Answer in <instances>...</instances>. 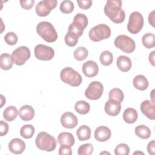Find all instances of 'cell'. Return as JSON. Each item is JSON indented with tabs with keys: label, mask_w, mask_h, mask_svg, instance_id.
Returning a JSON list of instances; mask_svg holds the SVG:
<instances>
[{
	"label": "cell",
	"mask_w": 155,
	"mask_h": 155,
	"mask_svg": "<svg viewBox=\"0 0 155 155\" xmlns=\"http://www.w3.org/2000/svg\"><path fill=\"white\" fill-rule=\"evenodd\" d=\"M57 141L59 144L67 145L70 147L74 145L75 140L73 134L68 132H62L61 133L57 138Z\"/></svg>",
	"instance_id": "21"
},
{
	"label": "cell",
	"mask_w": 155,
	"mask_h": 155,
	"mask_svg": "<svg viewBox=\"0 0 155 155\" xmlns=\"http://www.w3.org/2000/svg\"><path fill=\"white\" fill-rule=\"evenodd\" d=\"M60 78L63 82L72 87H78L82 82L81 74L71 67L64 68L60 73Z\"/></svg>",
	"instance_id": "4"
},
{
	"label": "cell",
	"mask_w": 155,
	"mask_h": 155,
	"mask_svg": "<svg viewBox=\"0 0 155 155\" xmlns=\"http://www.w3.org/2000/svg\"><path fill=\"white\" fill-rule=\"evenodd\" d=\"M77 3L81 8L87 10L90 8L92 5V1L91 0H77Z\"/></svg>",
	"instance_id": "40"
},
{
	"label": "cell",
	"mask_w": 155,
	"mask_h": 155,
	"mask_svg": "<svg viewBox=\"0 0 155 155\" xmlns=\"http://www.w3.org/2000/svg\"><path fill=\"white\" fill-rule=\"evenodd\" d=\"M74 6L72 1L69 0H65L61 2L59 9L61 12L65 14H68L71 13L74 10Z\"/></svg>",
	"instance_id": "34"
},
{
	"label": "cell",
	"mask_w": 155,
	"mask_h": 155,
	"mask_svg": "<svg viewBox=\"0 0 155 155\" xmlns=\"http://www.w3.org/2000/svg\"><path fill=\"white\" fill-rule=\"evenodd\" d=\"M19 2L21 6L25 10L31 9L35 4L34 0H21L19 1Z\"/></svg>",
	"instance_id": "41"
},
{
	"label": "cell",
	"mask_w": 155,
	"mask_h": 155,
	"mask_svg": "<svg viewBox=\"0 0 155 155\" xmlns=\"http://www.w3.org/2000/svg\"><path fill=\"white\" fill-rule=\"evenodd\" d=\"M154 90H152V91H151V99H152V102L153 103H154V95H153V94H154Z\"/></svg>",
	"instance_id": "47"
},
{
	"label": "cell",
	"mask_w": 155,
	"mask_h": 155,
	"mask_svg": "<svg viewBox=\"0 0 155 155\" xmlns=\"http://www.w3.org/2000/svg\"><path fill=\"white\" fill-rule=\"evenodd\" d=\"M143 23V18L142 14L138 12H134L130 14L129 17L127 25L128 31L131 34H137L142 30Z\"/></svg>",
	"instance_id": "8"
},
{
	"label": "cell",
	"mask_w": 155,
	"mask_h": 155,
	"mask_svg": "<svg viewBox=\"0 0 155 155\" xmlns=\"http://www.w3.org/2000/svg\"><path fill=\"white\" fill-rule=\"evenodd\" d=\"M148 22L153 27H154V10H153L149 14Z\"/></svg>",
	"instance_id": "44"
},
{
	"label": "cell",
	"mask_w": 155,
	"mask_h": 155,
	"mask_svg": "<svg viewBox=\"0 0 155 155\" xmlns=\"http://www.w3.org/2000/svg\"><path fill=\"white\" fill-rule=\"evenodd\" d=\"M134 133L137 137L142 139H147L151 136L150 129L144 125L137 126L134 129Z\"/></svg>",
	"instance_id": "26"
},
{
	"label": "cell",
	"mask_w": 155,
	"mask_h": 155,
	"mask_svg": "<svg viewBox=\"0 0 155 155\" xmlns=\"http://www.w3.org/2000/svg\"><path fill=\"white\" fill-rule=\"evenodd\" d=\"M104 13L115 24H120L125 20V13L122 9V1L108 0L104 7Z\"/></svg>",
	"instance_id": "1"
},
{
	"label": "cell",
	"mask_w": 155,
	"mask_h": 155,
	"mask_svg": "<svg viewBox=\"0 0 155 155\" xmlns=\"http://www.w3.org/2000/svg\"><path fill=\"white\" fill-rule=\"evenodd\" d=\"M82 70L84 75L88 78L96 76L99 71V67L97 63L93 61H88L84 63Z\"/></svg>",
	"instance_id": "14"
},
{
	"label": "cell",
	"mask_w": 155,
	"mask_h": 155,
	"mask_svg": "<svg viewBox=\"0 0 155 155\" xmlns=\"http://www.w3.org/2000/svg\"><path fill=\"white\" fill-rule=\"evenodd\" d=\"M114 44L117 48L126 53L133 52L136 48V44L134 40L130 37L124 35L117 36L114 39Z\"/></svg>",
	"instance_id": "7"
},
{
	"label": "cell",
	"mask_w": 155,
	"mask_h": 155,
	"mask_svg": "<svg viewBox=\"0 0 155 155\" xmlns=\"http://www.w3.org/2000/svg\"><path fill=\"white\" fill-rule=\"evenodd\" d=\"M36 31L47 42H53L58 38V33L54 27L47 21H42L38 23L36 26Z\"/></svg>",
	"instance_id": "2"
},
{
	"label": "cell",
	"mask_w": 155,
	"mask_h": 155,
	"mask_svg": "<svg viewBox=\"0 0 155 155\" xmlns=\"http://www.w3.org/2000/svg\"><path fill=\"white\" fill-rule=\"evenodd\" d=\"M76 135L80 141L88 140L91 137V129L88 126L83 125L77 130Z\"/></svg>",
	"instance_id": "24"
},
{
	"label": "cell",
	"mask_w": 155,
	"mask_h": 155,
	"mask_svg": "<svg viewBox=\"0 0 155 155\" xmlns=\"http://www.w3.org/2000/svg\"><path fill=\"white\" fill-rule=\"evenodd\" d=\"M4 38L5 42L10 45H14L18 42V36L16 34L12 31L8 32L7 34H5Z\"/></svg>",
	"instance_id": "38"
},
{
	"label": "cell",
	"mask_w": 155,
	"mask_h": 155,
	"mask_svg": "<svg viewBox=\"0 0 155 155\" xmlns=\"http://www.w3.org/2000/svg\"><path fill=\"white\" fill-rule=\"evenodd\" d=\"M142 113L151 120L155 119V106L154 104L149 100L143 101L140 104Z\"/></svg>",
	"instance_id": "15"
},
{
	"label": "cell",
	"mask_w": 155,
	"mask_h": 155,
	"mask_svg": "<svg viewBox=\"0 0 155 155\" xmlns=\"http://www.w3.org/2000/svg\"><path fill=\"white\" fill-rule=\"evenodd\" d=\"M35 143L38 148L42 151L48 152L53 151L56 147V140L55 138L44 131L40 132L37 135L35 139Z\"/></svg>",
	"instance_id": "3"
},
{
	"label": "cell",
	"mask_w": 155,
	"mask_h": 155,
	"mask_svg": "<svg viewBox=\"0 0 155 155\" xmlns=\"http://www.w3.org/2000/svg\"><path fill=\"white\" fill-rule=\"evenodd\" d=\"M147 150L150 154L154 155L155 151V142L154 140L150 142L147 145Z\"/></svg>",
	"instance_id": "43"
},
{
	"label": "cell",
	"mask_w": 155,
	"mask_h": 155,
	"mask_svg": "<svg viewBox=\"0 0 155 155\" xmlns=\"http://www.w3.org/2000/svg\"><path fill=\"white\" fill-rule=\"evenodd\" d=\"M104 91L103 85L98 81L91 82L85 91V96L90 100L99 99Z\"/></svg>",
	"instance_id": "10"
},
{
	"label": "cell",
	"mask_w": 155,
	"mask_h": 155,
	"mask_svg": "<svg viewBox=\"0 0 155 155\" xmlns=\"http://www.w3.org/2000/svg\"><path fill=\"white\" fill-rule=\"evenodd\" d=\"M30 50L27 47L21 46L15 49L12 54L13 62L17 65H22L30 58Z\"/></svg>",
	"instance_id": "9"
},
{
	"label": "cell",
	"mask_w": 155,
	"mask_h": 155,
	"mask_svg": "<svg viewBox=\"0 0 155 155\" xmlns=\"http://www.w3.org/2000/svg\"><path fill=\"white\" fill-rule=\"evenodd\" d=\"M18 114L17 108L14 106H9L7 107L3 112V117L7 121L11 122L13 121Z\"/></svg>",
	"instance_id": "27"
},
{
	"label": "cell",
	"mask_w": 155,
	"mask_h": 155,
	"mask_svg": "<svg viewBox=\"0 0 155 155\" xmlns=\"http://www.w3.org/2000/svg\"><path fill=\"white\" fill-rule=\"evenodd\" d=\"M87 25L88 18L87 16L82 13H77L73 18V22L69 25L68 31L73 33L79 38L82 35L84 30Z\"/></svg>",
	"instance_id": "5"
},
{
	"label": "cell",
	"mask_w": 155,
	"mask_h": 155,
	"mask_svg": "<svg viewBox=\"0 0 155 155\" xmlns=\"http://www.w3.org/2000/svg\"><path fill=\"white\" fill-rule=\"evenodd\" d=\"M101 63L104 66H108L113 62V54L107 50L104 51L99 57Z\"/></svg>",
	"instance_id": "32"
},
{
	"label": "cell",
	"mask_w": 155,
	"mask_h": 155,
	"mask_svg": "<svg viewBox=\"0 0 155 155\" xmlns=\"http://www.w3.org/2000/svg\"><path fill=\"white\" fill-rule=\"evenodd\" d=\"M134 87L140 91L145 90L148 87V81L147 79L142 74H139L135 76L133 81Z\"/></svg>",
	"instance_id": "22"
},
{
	"label": "cell",
	"mask_w": 155,
	"mask_h": 155,
	"mask_svg": "<svg viewBox=\"0 0 155 155\" xmlns=\"http://www.w3.org/2000/svg\"><path fill=\"white\" fill-rule=\"evenodd\" d=\"M79 37L72 32L68 31L65 36V42L69 47L75 46L78 42Z\"/></svg>",
	"instance_id": "35"
},
{
	"label": "cell",
	"mask_w": 155,
	"mask_h": 155,
	"mask_svg": "<svg viewBox=\"0 0 155 155\" xmlns=\"http://www.w3.org/2000/svg\"><path fill=\"white\" fill-rule=\"evenodd\" d=\"M35 132L34 127L31 124L23 125L20 130L21 136L25 139L31 138Z\"/></svg>",
	"instance_id": "30"
},
{
	"label": "cell",
	"mask_w": 155,
	"mask_h": 155,
	"mask_svg": "<svg viewBox=\"0 0 155 155\" xmlns=\"http://www.w3.org/2000/svg\"><path fill=\"white\" fill-rule=\"evenodd\" d=\"M56 0H44L39 2L35 7L36 13L39 16H46L57 6Z\"/></svg>",
	"instance_id": "11"
},
{
	"label": "cell",
	"mask_w": 155,
	"mask_h": 155,
	"mask_svg": "<svg viewBox=\"0 0 155 155\" xmlns=\"http://www.w3.org/2000/svg\"><path fill=\"white\" fill-rule=\"evenodd\" d=\"M62 125L66 128L72 129L76 127L78 124L77 117L71 112L64 113L61 117Z\"/></svg>",
	"instance_id": "13"
},
{
	"label": "cell",
	"mask_w": 155,
	"mask_h": 155,
	"mask_svg": "<svg viewBox=\"0 0 155 155\" xmlns=\"http://www.w3.org/2000/svg\"><path fill=\"white\" fill-rule=\"evenodd\" d=\"M130 153V148L125 143H120L114 149L116 155H128Z\"/></svg>",
	"instance_id": "37"
},
{
	"label": "cell",
	"mask_w": 155,
	"mask_h": 155,
	"mask_svg": "<svg viewBox=\"0 0 155 155\" xmlns=\"http://www.w3.org/2000/svg\"><path fill=\"white\" fill-rule=\"evenodd\" d=\"M1 108L2 107L3 105L4 104H5V98L4 97V96L2 95H1Z\"/></svg>",
	"instance_id": "46"
},
{
	"label": "cell",
	"mask_w": 155,
	"mask_h": 155,
	"mask_svg": "<svg viewBox=\"0 0 155 155\" xmlns=\"http://www.w3.org/2000/svg\"><path fill=\"white\" fill-rule=\"evenodd\" d=\"M18 114L22 120L24 121H29L33 119L35 116V110L30 105H23L19 109Z\"/></svg>",
	"instance_id": "19"
},
{
	"label": "cell",
	"mask_w": 155,
	"mask_h": 155,
	"mask_svg": "<svg viewBox=\"0 0 155 155\" xmlns=\"http://www.w3.org/2000/svg\"><path fill=\"white\" fill-rule=\"evenodd\" d=\"M143 154V153H142V152H134L133 153V154Z\"/></svg>",
	"instance_id": "48"
},
{
	"label": "cell",
	"mask_w": 155,
	"mask_h": 155,
	"mask_svg": "<svg viewBox=\"0 0 155 155\" xmlns=\"http://www.w3.org/2000/svg\"><path fill=\"white\" fill-rule=\"evenodd\" d=\"M13 61L12 57L8 53H2L0 56V66L2 70H8L12 68Z\"/></svg>",
	"instance_id": "25"
},
{
	"label": "cell",
	"mask_w": 155,
	"mask_h": 155,
	"mask_svg": "<svg viewBox=\"0 0 155 155\" xmlns=\"http://www.w3.org/2000/svg\"><path fill=\"white\" fill-rule=\"evenodd\" d=\"M93 152V146L91 143H85L81 145L78 150L79 155H90Z\"/></svg>",
	"instance_id": "36"
},
{
	"label": "cell",
	"mask_w": 155,
	"mask_h": 155,
	"mask_svg": "<svg viewBox=\"0 0 155 155\" xmlns=\"http://www.w3.org/2000/svg\"><path fill=\"white\" fill-rule=\"evenodd\" d=\"M110 35V28L104 24H100L93 27L89 31V38L94 42H99L106 39Z\"/></svg>",
	"instance_id": "6"
},
{
	"label": "cell",
	"mask_w": 155,
	"mask_h": 155,
	"mask_svg": "<svg viewBox=\"0 0 155 155\" xmlns=\"http://www.w3.org/2000/svg\"><path fill=\"white\" fill-rule=\"evenodd\" d=\"M74 109L81 114H86L90 111V105L85 101H79L75 104Z\"/></svg>",
	"instance_id": "29"
},
{
	"label": "cell",
	"mask_w": 155,
	"mask_h": 155,
	"mask_svg": "<svg viewBox=\"0 0 155 155\" xmlns=\"http://www.w3.org/2000/svg\"><path fill=\"white\" fill-rule=\"evenodd\" d=\"M58 153L59 155H71L72 154L71 147L67 145H61Z\"/></svg>",
	"instance_id": "39"
},
{
	"label": "cell",
	"mask_w": 155,
	"mask_h": 155,
	"mask_svg": "<svg viewBox=\"0 0 155 155\" xmlns=\"http://www.w3.org/2000/svg\"><path fill=\"white\" fill-rule=\"evenodd\" d=\"M109 99L116 101L121 103L124 98V94L122 91L118 88H114L109 91Z\"/></svg>",
	"instance_id": "31"
},
{
	"label": "cell",
	"mask_w": 155,
	"mask_h": 155,
	"mask_svg": "<svg viewBox=\"0 0 155 155\" xmlns=\"http://www.w3.org/2000/svg\"><path fill=\"white\" fill-rule=\"evenodd\" d=\"M74 58L78 61H81L85 59L88 55V51L84 47H79L74 51Z\"/></svg>",
	"instance_id": "33"
},
{
	"label": "cell",
	"mask_w": 155,
	"mask_h": 155,
	"mask_svg": "<svg viewBox=\"0 0 155 155\" xmlns=\"http://www.w3.org/2000/svg\"><path fill=\"white\" fill-rule=\"evenodd\" d=\"M0 135L3 136L7 134L8 131V125L7 123L4 122L3 120L0 121Z\"/></svg>",
	"instance_id": "42"
},
{
	"label": "cell",
	"mask_w": 155,
	"mask_h": 155,
	"mask_svg": "<svg viewBox=\"0 0 155 155\" xmlns=\"http://www.w3.org/2000/svg\"><path fill=\"white\" fill-rule=\"evenodd\" d=\"M116 64L117 68L123 72L128 71L132 66L131 59L128 57L124 55H121L117 58Z\"/></svg>",
	"instance_id": "20"
},
{
	"label": "cell",
	"mask_w": 155,
	"mask_h": 155,
	"mask_svg": "<svg viewBox=\"0 0 155 155\" xmlns=\"http://www.w3.org/2000/svg\"><path fill=\"white\" fill-rule=\"evenodd\" d=\"M142 42L147 48H152L155 46V36L153 33H147L142 38Z\"/></svg>",
	"instance_id": "28"
},
{
	"label": "cell",
	"mask_w": 155,
	"mask_h": 155,
	"mask_svg": "<svg viewBox=\"0 0 155 155\" xmlns=\"http://www.w3.org/2000/svg\"><path fill=\"white\" fill-rule=\"evenodd\" d=\"M104 110L107 114L111 116H116L120 111V103L114 100L109 99L106 102L105 104Z\"/></svg>",
	"instance_id": "16"
},
{
	"label": "cell",
	"mask_w": 155,
	"mask_h": 155,
	"mask_svg": "<svg viewBox=\"0 0 155 155\" xmlns=\"http://www.w3.org/2000/svg\"><path fill=\"white\" fill-rule=\"evenodd\" d=\"M35 55L39 60L49 61L53 58L54 51L51 47L38 44L35 47Z\"/></svg>",
	"instance_id": "12"
},
{
	"label": "cell",
	"mask_w": 155,
	"mask_h": 155,
	"mask_svg": "<svg viewBox=\"0 0 155 155\" xmlns=\"http://www.w3.org/2000/svg\"><path fill=\"white\" fill-rule=\"evenodd\" d=\"M25 148V142L19 138L13 139L8 143V149L10 151L15 154H21L24 151Z\"/></svg>",
	"instance_id": "18"
},
{
	"label": "cell",
	"mask_w": 155,
	"mask_h": 155,
	"mask_svg": "<svg viewBox=\"0 0 155 155\" xmlns=\"http://www.w3.org/2000/svg\"><path fill=\"white\" fill-rule=\"evenodd\" d=\"M154 53L155 51H153L149 54V61L153 66H154Z\"/></svg>",
	"instance_id": "45"
},
{
	"label": "cell",
	"mask_w": 155,
	"mask_h": 155,
	"mask_svg": "<svg viewBox=\"0 0 155 155\" xmlns=\"http://www.w3.org/2000/svg\"><path fill=\"white\" fill-rule=\"evenodd\" d=\"M111 131L105 126H99L94 131V137L99 142H105L110 139Z\"/></svg>",
	"instance_id": "17"
},
{
	"label": "cell",
	"mask_w": 155,
	"mask_h": 155,
	"mask_svg": "<svg viewBox=\"0 0 155 155\" xmlns=\"http://www.w3.org/2000/svg\"><path fill=\"white\" fill-rule=\"evenodd\" d=\"M138 117L137 111L133 108H128L125 110L123 113V119L128 124L134 123Z\"/></svg>",
	"instance_id": "23"
}]
</instances>
